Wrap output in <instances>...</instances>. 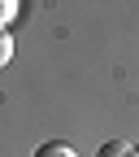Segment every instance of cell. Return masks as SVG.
Returning <instances> with one entry per match:
<instances>
[{
    "mask_svg": "<svg viewBox=\"0 0 139 157\" xmlns=\"http://www.w3.org/2000/svg\"><path fill=\"white\" fill-rule=\"evenodd\" d=\"M96 157H135V148H130L126 140H109V144H100Z\"/></svg>",
    "mask_w": 139,
    "mask_h": 157,
    "instance_id": "obj_1",
    "label": "cell"
},
{
    "mask_svg": "<svg viewBox=\"0 0 139 157\" xmlns=\"http://www.w3.org/2000/svg\"><path fill=\"white\" fill-rule=\"evenodd\" d=\"M9 13H13V0H0V26L9 22Z\"/></svg>",
    "mask_w": 139,
    "mask_h": 157,
    "instance_id": "obj_4",
    "label": "cell"
},
{
    "mask_svg": "<svg viewBox=\"0 0 139 157\" xmlns=\"http://www.w3.org/2000/svg\"><path fill=\"white\" fill-rule=\"evenodd\" d=\"M35 157H78V153H74L70 144H39Z\"/></svg>",
    "mask_w": 139,
    "mask_h": 157,
    "instance_id": "obj_2",
    "label": "cell"
},
{
    "mask_svg": "<svg viewBox=\"0 0 139 157\" xmlns=\"http://www.w3.org/2000/svg\"><path fill=\"white\" fill-rule=\"evenodd\" d=\"M9 61H13V35H9V31H0V70H5Z\"/></svg>",
    "mask_w": 139,
    "mask_h": 157,
    "instance_id": "obj_3",
    "label": "cell"
}]
</instances>
